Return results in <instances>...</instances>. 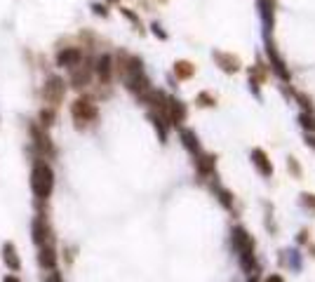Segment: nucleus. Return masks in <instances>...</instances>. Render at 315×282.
<instances>
[{"mask_svg": "<svg viewBox=\"0 0 315 282\" xmlns=\"http://www.w3.org/2000/svg\"><path fill=\"white\" fill-rule=\"evenodd\" d=\"M31 190L36 200L47 203L52 193H55V170L49 167L47 160H36L33 170H31Z\"/></svg>", "mask_w": 315, "mask_h": 282, "instance_id": "nucleus-1", "label": "nucleus"}, {"mask_svg": "<svg viewBox=\"0 0 315 282\" xmlns=\"http://www.w3.org/2000/svg\"><path fill=\"white\" fill-rule=\"evenodd\" d=\"M71 118L75 127L78 129H85L90 123H94L99 118V106L92 97H78L75 101L71 104Z\"/></svg>", "mask_w": 315, "mask_h": 282, "instance_id": "nucleus-2", "label": "nucleus"}, {"mask_svg": "<svg viewBox=\"0 0 315 282\" xmlns=\"http://www.w3.org/2000/svg\"><path fill=\"white\" fill-rule=\"evenodd\" d=\"M31 235H33V245L36 247H47V245H57V235L55 228L49 223L47 214L45 212H38L33 216V223H31Z\"/></svg>", "mask_w": 315, "mask_h": 282, "instance_id": "nucleus-3", "label": "nucleus"}, {"mask_svg": "<svg viewBox=\"0 0 315 282\" xmlns=\"http://www.w3.org/2000/svg\"><path fill=\"white\" fill-rule=\"evenodd\" d=\"M40 97H43V101L49 108H59V104L64 101V97H66V82H64V78H59V75H47L43 90H40Z\"/></svg>", "mask_w": 315, "mask_h": 282, "instance_id": "nucleus-4", "label": "nucleus"}, {"mask_svg": "<svg viewBox=\"0 0 315 282\" xmlns=\"http://www.w3.org/2000/svg\"><path fill=\"white\" fill-rule=\"evenodd\" d=\"M31 141H33V146H36V151H38V158L40 160H47V158H55V144H52V139H49V134H47V129L45 127H40L38 123H33L31 125Z\"/></svg>", "mask_w": 315, "mask_h": 282, "instance_id": "nucleus-5", "label": "nucleus"}, {"mask_svg": "<svg viewBox=\"0 0 315 282\" xmlns=\"http://www.w3.org/2000/svg\"><path fill=\"white\" fill-rule=\"evenodd\" d=\"M92 75H94V66L83 59L75 68H71V78H68V82H71L73 90H85V87L92 82Z\"/></svg>", "mask_w": 315, "mask_h": 282, "instance_id": "nucleus-6", "label": "nucleus"}, {"mask_svg": "<svg viewBox=\"0 0 315 282\" xmlns=\"http://www.w3.org/2000/svg\"><path fill=\"white\" fill-rule=\"evenodd\" d=\"M165 118H167V123L170 125H181L183 120H186L188 110H186V104L183 101H179V99L174 97H167V104H165Z\"/></svg>", "mask_w": 315, "mask_h": 282, "instance_id": "nucleus-7", "label": "nucleus"}, {"mask_svg": "<svg viewBox=\"0 0 315 282\" xmlns=\"http://www.w3.org/2000/svg\"><path fill=\"white\" fill-rule=\"evenodd\" d=\"M113 71H115V62L111 54H99L97 62H94V75L99 78L101 85H109L111 78H113Z\"/></svg>", "mask_w": 315, "mask_h": 282, "instance_id": "nucleus-8", "label": "nucleus"}, {"mask_svg": "<svg viewBox=\"0 0 315 282\" xmlns=\"http://www.w3.org/2000/svg\"><path fill=\"white\" fill-rule=\"evenodd\" d=\"M85 57H83V49L80 47H61L57 52V66L59 68H75L80 62H83Z\"/></svg>", "mask_w": 315, "mask_h": 282, "instance_id": "nucleus-9", "label": "nucleus"}, {"mask_svg": "<svg viewBox=\"0 0 315 282\" xmlns=\"http://www.w3.org/2000/svg\"><path fill=\"white\" fill-rule=\"evenodd\" d=\"M38 266L43 270H47V273H52V270H57V266H59V254H57V245H47V247H38Z\"/></svg>", "mask_w": 315, "mask_h": 282, "instance_id": "nucleus-10", "label": "nucleus"}, {"mask_svg": "<svg viewBox=\"0 0 315 282\" xmlns=\"http://www.w3.org/2000/svg\"><path fill=\"white\" fill-rule=\"evenodd\" d=\"M230 240H233V247H235L238 254H245V251H254V240H252V235H249L243 226H235V228H233V233H230Z\"/></svg>", "mask_w": 315, "mask_h": 282, "instance_id": "nucleus-11", "label": "nucleus"}, {"mask_svg": "<svg viewBox=\"0 0 315 282\" xmlns=\"http://www.w3.org/2000/svg\"><path fill=\"white\" fill-rule=\"evenodd\" d=\"M3 264L7 266L10 273L21 270V259H19V251H17V245H14V242H5V245H3Z\"/></svg>", "mask_w": 315, "mask_h": 282, "instance_id": "nucleus-12", "label": "nucleus"}, {"mask_svg": "<svg viewBox=\"0 0 315 282\" xmlns=\"http://www.w3.org/2000/svg\"><path fill=\"white\" fill-rule=\"evenodd\" d=\"M266 52H268V59H271V64H273V68H275V73L280 75V78L285 80H290V71L285 68V62H282V57L278 54V49H275V45H271L268 43V47H266Z\"/></svg>", "mask_w": 315, "mask_h": 282, "instance_id": "nucleus-13", "label": "nucleus"}, {"mask_svg": "<svg viewBox=\"0 0 315 282\" xmlns=\"http://www.w3.org/2000/svg\"><path fill=\"white\" fill-rule=\"evenodd\" d=\"M252 162L256 165V170H259L264 177H271L273 174V165H271V160H268V155L261 151V148H254L252 151Z\"/></svg>", "mask_w": 315, "mask_h": 282, "instance_id": "nucleus-14", "label": "nucleus"}, {"mask_svg": "<svg viewBox=\"0 0 315 282\" xmlns=\"http://www.w3.org/2000/svg\"><path fill=\"white\" fill-rule=\"evenodd\" d=\"M148 118H151V123H153V127H155L160 141H167V134H170V123H167V118L155 113V110H151V116Z\"/></svg>", "mask_w": 315, "mask_h": 282, "instance_id": "nucleus-15", "label": "nucleus"}, {"mask_svg": "<svg viewBox=\"0 0 315 282\" xmlns=\"http://www.w3.org/2000/svg\"><path fill=\"white\" fill-rule=\"evenodd\" d=\"M214 59H217L219 66L224 68L226 73H235L238 68H240V59H238V57H233V54H224V52H217V54H214Z\"/></svg>", "mask_w": 315, "mask_h": 282, "instance_id": "nucleus-16", "label": "nucleus"}, {"mask_svg": "<svg viewBox=\"0 0 315 282\" xmlns=\"http://www.w3.org/2000/svg\"><path fill=\"white\" fill-rule=\"evenodd\" d=\"M181 141H183V146H186L188 153H202V148H200V141H198V136H195L193 129H181Z\"/></svg>", "mask_w": 315, "mask_h": 282, "instance_id": "nucleus-17", "label": "nucleus"}, {"mask_svg": "<svg viewBox=\"0 0 315 282\" xmlns=\"http://www.w3.org/2000/svg\"><path fill=\"white\" fill-rule=\"evenodd\" d=\"M55 123H57V108H49V106L40 108V113H38V125L45 127V129H49Z\"/></svg>", "mask_w": 315, "mask_h": 282, "instance_id": "nucleus-18", "label": "nucleus"}, {"mask_svg": "<svg viewBox=\"0 0 315 282\" xmlns=\"http://www.w3.org/2000/svg\"><path fill=\"white\" fill-rule=\"evenodd\" d=\"M195 167H198V172L207 177V174L214 170V158L212 155H207V153H198L195 155Z\"/></svg>", "mask_w": 315, "mask_h": 282, "instance_id": "nucleus-19", "label": "nucleus"}, {"mask_svg": "<svg viewBox=\"0 0 315 282\" xmlns=\"http://www.w3.org/2000/svg\"><path fill=\"white\" fill-rule=\"evenodd\" d=\"M193 73H195V66L191 62H176L174 64V75L179 80H188Z\"/></svg>", "mask_w": 315, "mask_h": 282, "instance_id": "nucleus-20", "label": "nucleus"}, {"mask_svg": "<svg viewBox=\"0 0 315 282\" xmlns=\"http://www.w3.org/2000/svg\"><path fill=\"white\" fill-rule=\"evenodd\" d=\"M299 120H301V127L303 129L315 132V116H313V113H306V110H303L301 116H299Z\"/></svg>", "mask_w": 315, "mask_h": 282, "instance_id": "nucleus-21", "label": "nucleus"}, {"mask_svg": "<svg viewBox=\"0 0 315 282\" xmlns=\"http://www.w3.org/2000/svg\"><path fill=\"white\" fill-rule=\"evenodd\" d=\"M266 78V71H264V64H256L252 71H249V80L252 82H261V80Z\"/></svg>", "mask_w": 315, "mask_h": 282, "instance_id": "nucleus-22", "label": "nucleus"}, {"mask_svg": "<svg viewBox=\"0 0 315 282\" xmlns=\"http://www.w3.org/2000/svg\"><path fill=\"white\" fill-rule=\"evenodd\" d=\"M120 12H122V17L125 19H129V21H132L134 26H137V29H139L141 31V21H139V17H137V14L132 12V10H127V7H120Z\"/></svg>", "mask_w": 315, "mask_h": 282, "instance_id": "nucleus-23", "label": "nucleus"}, {"mask_svg": "<svg viewBox=\"0 0 315 282\" xmlns=\"http://www.w3.org/2000/svg\"><path fill=\"white\" fill-rule=\"evenodd\" d=\"M217 193H219V200H221V205H224V207H230V205H233V200H230V193L226 188L217 186Z\"/></svg>", "mask_w": 315, "mask_h": 282, "instance_id": "nucleus-24", "label": "nucleus"}, {"mask_svg": "<svg viewBox=\"0 0 315 282\" xmlns=\"http://www.w3.org/2000/svg\"><path fill=\"white\" fill-rule=\"evenodd\" d=\"M92 12L99 14V17H109V10H106V5H101V3H92Z\"/></svg>", "mask_w": 315, "mask_h": 282, "instance_id": "nucleus-25", "label": "nucleus"}, {"mask_svg": "<svg viewBox=\"0 0 315 282\" xmlns=\"http://www.w3.org/2000/svg\"><path fill=\"white\" fill-rule=\"evenodd\" d=\"M297 99H299V101H301V106H303V108H306V110H308V113H310V110H313V104H310V99L306 97V94L297 92Z\"/></svg>", "mask_w": 315, "mask_h": 282, "instance_id": "nucleus-26", "label": "nucleus"}, {"mask_svg": "<svg viewBox=\"0 0 315 282\" xmlns=\"http://www.w3.org/2000/svg\"><path fill=\"white\" fill-rule=\"evenodd\" d=\"M198 101H200L202 106H214V99L209 97L207 92H202V94H198Z\"/></svg>", "mask_w": 315, "mask_h": 282, "instance_id": "nucleus-27", "label": "nucleus"}, {"mask_svg": "<svg viewBox=\"0 0 315 282\" xmlns=\"http://www.w3.org/2000/svg\"><path fill=\"white\" fill-rule=\"evenodd\" d=\"M45 282H64V277H61L59 270H52L47 277H45Z\"/></svg>", "mask_w": 315, "mask_h": 282, "instance_id": "nucleus-28", "label": "nucleus"}, {"mask_svg": "<svg viewBox=\"0 0 315 282\" xmlns=\"http://www.w3.org/2000/svg\"><path fill=\"white\" fill-rule=\"evenodd\" d=\"M151 29H153V33H155V36H158V38H160V40H165V38H167V33H165V31H163V29H160V24H153V26H151Z\"/></svg>", "mask_w": 315, "mask_h": 282, "instance_id": "nucleus-29", "label": "nucleus"}, {"mask_svg": "<svg viewBox=\"0 0 315 282\" xmlns=\"http://www.w3.org/2000/svg\"><path fill=\"white\" fill-rule=\"evenodd\" d=\"M303 205L310 207V209H315V195H308V193H306V195H303Z\"/></svg>", "mask_w": 315, "mask_h": 282, "instance_id": "nucleus-30", "label": "nucleus"}, {"mask_svg": "<svg viewBox=\"0 0 315 282\" xmlns=\"http://www.w3.org/2000/svg\"><path fill=\"white\" fill-rule=\"evenodd\" d=\"M266 282H285V280H282V275L273 273V275H268V277H266Z\"/></svg>", "mask_w": 315, "mask_h": 282, "instance_id": "nucleus-31", "label": "nucleus"}, {"mask_svg": "<svg viewBox=\"0 0 315 282\" xmlns=\"http://www.w3.org/2000/svg\"><path fill=\"white\" fill-rule=\"evenodd\" d=\"M290 167H292V172L299 177V172H301V170H299V165H297V160H294V158H290Z\"/></svg>", "mask_w": 315, "mask_h": 282, "instance_id": "nucleus-32", "label": "nucleus"}, {"mask_svg": "<svg viewBox=\"0 0 315 282\" xmlns=\"http://www.w3.org/2000/svg\"><path fill=\"white\" fill-rule=\"evenodd\" d=\"M3 282H21V280H19V275L10 273V275H5V277H3Z\"/></svg>", "mask_w": 315, "mask_h": 282, "instance_id": "nucleus-33", "label": "nucleus"}, {"mask_svg": "<svg viewBox=\"0 0 315 282\" xmlns=\"http://www.w3.org/2000/svg\"><path fill=\"white\" fill-rule=\"evenodd\" d=\"M308 144L310 146H315V136H308Z\"/></svg>", "mask_w": 315, "mask_h": 282, "instance_id": "nucleus-34", "label": "nucleus"}, {"mask_svg": "<svg viewBox=\"0 0 315 282\" xmlns=\"http://www.w3.org/2000/svg\"><path fill=\"white\" fill-rule=\"evenodd\" d=\"M109 3H118V0H109Z\"/></svg>", "mask_w": 315, "mask_h": 282, "instance_id": "nucleus-35", "label": "nucleus"}, {"mask_svg": "<svg viewBox=\"0 0 315 282\" xmlns=\"http://www.w3.org/2000/svg\"><path fill=\"white\" fill-rule=\"evenodd\" d=\"M249 282H256V280H254V277H252V280H249Z\"/></svg>", "mask_w": 315, "mask_h": 282, "instance_id": "nucleus-36", "label": "nucleus"}]
</instances>
